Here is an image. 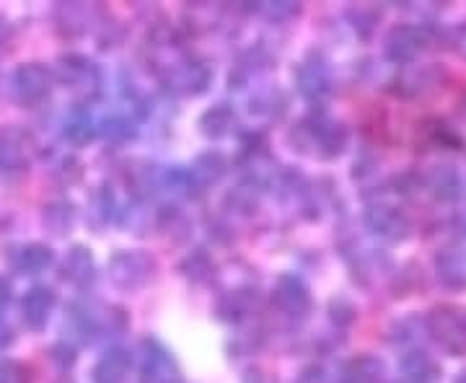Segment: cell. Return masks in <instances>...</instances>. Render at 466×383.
<instances>
[{"mask_svg":"<svg viewBox=\"0 0 466 383\" xmlns=\"http://www.w3.org/2000/svg\"><path fill=\"white\" fill-rule=\"evenodd\" d=\"M257 300H259L257 298V290H251V287L231 290V293H226L223 298L218 300V318H223L228 324H238V321H244V318H249L254 314Z\"/></svg>","mask_w":466,"mask_h":383,"instance_id":"obj_20","label":"cell"},{"mask_svg":"<svg viewBox=\"0 0 466 383\" xmlns=\"http://www.w3.org/2000/svg\"><path fill=\"white\" fill-rule=\"evenodd\" d=\"M425 186L433 195L435 200L441 202H456L464 192L461 176L453 166H433L425 174Z\"/></svg>","mask_w":466,"mask_h":383,"instance_id":"obj_21","label":"cell"},{"mask_svg":"<svg viewBox=\"0 0 466 383\" xmlns=\"http://www.w3.org/2000/svg\"><path fill=\"white\" fill-rule=\"evenodd\" d=\"M228 171V161L218 153V150H208L195 158V164L187 168V189L189 195H200L205 189L216 186Z\"/></svg>","mask_w":466,"mask_h":383,"instance_id":"obj_12","label":"cell"},{"mask_svg":"<svg viewBox=\"0 0 466 383\" xmlns=\"http://www.w3.org/2000/svg\"><path fill=\"white\" fill-rule=\"evenodd\" d=\"M164 81H167L168 91H174V94L200 96L213 81V70L202 60H174L171 66H167Z\"/></svg>","mask_w":466,"mask_h":383,"instance_id":"obj_6","label":"cell"},{"mask_svg":"<svg viewBox=\"0 0 466 383\" xmlns=\"http://www.w3.org/2000/svg\"><path fill=\"white\" fill-rule=\"evenodd\" d=\"M140 378H143V383H179V366H177L174 355L158 339L143 342Z\"/></svg>","mask_w":466,"mask_h":383,"instance_id":"obj_9","label":"cell"},{"mask_svg":"<svg viewBox=\"0 0 466 383\" xmlns=\"http://www.w3.org/2000/svg\"><path fill=\"white\" fill-rule=\"evenodd\" d=\"M0 383H29V368L18 360H0Z\"/></svg>","mask_w":466,"mask_h":383,"instance_id":"obj_29","label":"cell"},{"mask_svg":"<svg viewBox=\"0 0 466 383\" xmlns=\"http://www.w3.org/2000/svg\"><path fill=\"white\" fill-rule=\"evenodd\" d=\"M236 130V112L228 104H216L210 109H205L200 117V133L210 140L228 137Z\"/></svg>","mask_w":466,"mask_h":383,"instance_id":"obj_23","label":"cell"},{"mask_svg":"<svg viewBox=\"0 0 466 383\" xmlns=\"http://www.w3.org/2000/svg\"><path fill=\"white\" fill-rule=\"evenodd\" d=\"M296 86L299 94L309 101H321L332 91V66L324 55H309L296 70Z\"/></svg>","mask_w":466,"mask_h":383,"instance_id":"obj_7","label":"cell"},{"mask_svg":"<svg viewBox=\"0 0 466 383\" xmlns=\"http://www.w3.org/2000/svg\"><path fill=\"white\" fill-rule=\"evenodd\" d=\"M453 45H456L453 50L459 52V55H464V57H466V26H461L459 32L453 34Z\"/></svg>","mask_w":466,"mask_h":383,"instance_id":"obj_34","label":"cell"},{"mask_svg":"<svg viewBox=\"0 0 466 383\" xmlns=\"http://www.w3.org/2000/svg\"><path fill=\"white\" fill-rule=\"evenodd\" d=\"M57 306V296L47 285H34L32 290L21 300V318L26 324V329L32 332H42L50 324L52 314Z\"/></svg>","mask_w":466,"mask_h":383,"instance_id":"obj_13","label":"cell"},{"mask_svg":"<svg viewBox=\"0 0 466 383\" xmlns=\"http://www.w3.org/2000/svg\"><path fill=\"white\" fill-rule=\"evenodd\" d=\"M386 366L376 355H358L350 363H345L339 373V383H383Z\"/></svg>","mask_w":466,"mask_h":383,"instance_id":"obj_22","label":"cell"},{"mask_svg":"<svg viewBox=\"0 0 466 383\" xmlns=\"http://www.w3.org/2000/svg\"><path fill=\"white\" fill-rule=\"evenodd\" d=\"M52 86H55V76L50 67L42 63H24L11 73L8 94L21 106H36L45 99H50Z\"/></svg>","mask_w":466,"mask_h":383,"instance_id":"obj_4","label":"cell"},{"mask_svg":"<svg viewBox=\"0 0 466 383\" xmlns=\"http://www.w3.org/2000/svg\"><path fill=\"white\" fill-rule=\"evenodd\" d=\"M182 272L192 283H205V280L213 277V262L208 259V254L195 251V254H189L182 262Z\"/></svg>","mask_w":466,"mask_h":383,"instance_id":"obj_27","label":"cell"},{"mask_svg":"<svg viewBox=\"0 0 466 383\" xmlns=\"http://www.w3.org/2000/svg\"><path fill=\"white\" fill-rule=\"evenodd\" d=\"M272 298H275V306L290 318H303L311 311V293L296 275H283L275 285Z\"/></svg>","mask_w":466,"mask_h":383,"instance_id":"obj_14","label":"cell"},{"mask_svg":"<svg viewBox=\"0 0 466 383\" xmlns=\"http://www.w3.org/2000/svg\"><path fill=\"white\" fill-rule=\"evenodd\" d=\"M153 272H156L153 257L140 249L115 251L109 257V265H106L109 283L115 285L116 290H125V293H135L143 285H148Z\"/></svg>","mask_w":466,"mask_h":383,"instance_id":"obj_2","label":"cell"},{"mask_svg":"<svg viewBox=\"0 0 466 383\" xmlns=\"http://www.w3.org/2000/svg\"><path fill=\"white\" fill-rule=\"evenodd\" d=\"M8 262H11V269H14V272L26 275V277H34V275L47 272V269L55 265V251H52L47 244H24V247H18V249L11 251Z\"/></svg>","mask_w":466,"mask_h":383,"instance_id":"obj_16","label":"cell"},{"mask_svg":"<svg viewBox=\"0 0 466 383\" xmlns=\"http://www.w3.org/2000/svg\"><path fill=\"white\" fill-rule=\"evenodd\" d=\"M60 277L70 283L73 287H88V285L96 280V262H94V254L86 247H73L67 251L63 267H60Z\"/></svg>","mask_w":466,"mask_h":383,"instance_id":"obj_17","label":"cell"},{"mask_svg":"<svg viewBox=\"0 0 466 383\" xmlns=\"http://www.w3.org/2000/svg\"><path fill=\"white\" fill-rule=\"evenodd\" d=\"M438 280L449 287H466V251L449 249L435 259Z\"/></svg>","mask_w":466,"mask_h":383,"instance_id":"obj_24","label":"cell"},{"mask_svg":"<svg viewBox=\"0 0 466 383\" xmlns=\"http://www.w3.org/2000/svg\"><path fill=\"white\" fill-rule=\"evenodd\" d=\"M262 14H265L269 21H288V18H293L299 14V5H293V3H265L262 5Z\"/></svg>","mask_w":466,"mask_h":383,"instance_id":"obj_30","label":"cell"},{"mask_svg":"<svg viewBox=\"0 0 466 383\" xmlns=\"http://www.w3.org/2000/svg\"><path fill=\"white\" fill-rule=\"evenodd\" d=\"M14 298V290H11V283L5 277H0V314L8 308V303Z\"/></svg>","mask_w":466,"mask_h":383,"instance_id":"obj_33","label":"cell"},{"mask_svg":"<svg viewBox=\"0 0 466 383\" xmlns=\"http://www.w3.org/2000/svg\"><path fill=\"white\" fill-rule=\"evenodd\" d=\"M96 18V8L86 3H60L55 8V26L66 36H84L91 32Z\"/></svg>","mask_w":466,"mask_h":383,"instance_id":"obj_15","label":"cell"},{"mask_svg":"<svg viewBox=\"0 0 466 383\" xmlns=\"http://www.w3.org/2000/svg\"><path fill=\"white\" fill-rule=\"evenodd\" d=\"M366 228L383 241H404L412 231V223L400 207L379 202L366 210Z\"/></svg>","mask_w":466,"mask_h":383,"instance_id":"obj_10","label":"cell"},{"mask_svg":"<svg viewBox=\"0 0 466 383\" xmlns=\"http://www.w3.org/2000/svg\"><path fill=\"white\" fill-rule=\"evenodd\" d=\"M296 383H327V376H324V370H321V368L311 366L300 373L299 378H296Z\"/></svg>","mask_w":466,"mask_h":383,"instance_id":"obj_32","label":"cell"},{"mask_svg":"<svg viewBox=\"0 0 466 383\" xmlns=\"http://www.w3.org/2000/svg\"><path fill=\"white\" fill-rule=\"evenodd\" d=\"M5 36H8V24H5V18L0 16V45L5 42Z\"/></svg>","mask_w":466,"mask_h":383,"instance_id":"obj_36","label":"cell"},{"mask_svg":"<svg viewBox=\"0 0 466 383\" xmlns=\"http://www.w3.org/2000/svg\"><path fill=\"white\" fill-rule=\"evenodd\" d=\"M52 360H55L60 368H70L73 363H76V348H73V345H67V342L55 345V350H52Z\"/></svg>","mask_w":466,"mask_h":383,"instance_id":"obj_31","label":"cell"},{"mask_svg":"<svg viewBox=\"0 0 466 383\" xmlns=\"http://www.w3.org/2000/svg\"><path fill=\"white\" fill-rule=\"evenodd\" d=\"M453 383H466V370H464V373H459V378H456Z\"/></svg>","mask_w":466,"mask_h":383,"instance_id":"obj_37","label":"cell"},{"mask_svg":"<svg viewBox=\"0 0 466 383\" xmlns=\"http://www.w3.org/2000/svg\"><path fill=\"white\" fill-rule=\"evenodd\" d=\"M14 342V332H11V327L8 324H0V350L3 348H8Z\"/></svg>","mask_w":466,"mask_h":383,"instance_id":"obj_35","label":"cell"},{"mask_svg":"<svg viewBox=\"0 0 466 383\" xmlns=\"http://www.w3.org/2000/svg\"><path fill=\"white\" fill-rule=\"evenodd\" d=\"M130 127H133V125H130V119L115 115V117H109L101 122L99 133L104 135L106 140H125V137H130V135H133Z\"/></svg>","mask_w":466,"mask_h":383,"instance_id":"obj_28","label":"cell"},{"mask_svg":"<svg viewBox=\"0 0 466 383\" xmlns=\"http://www.w3.org/2000/svg\"><path fill=\"white\" fill-rule=\"evenodd\" d=\"M401 381L404 383H435L441 378V366L433 355L425 350H412L401 358Z\"/></svg>","mask_w":466,"mask_h":383,"instance_id":"obj_19","label":"cell"},{"mask_svg":"<svg viewBox=\"0 0 466 383\" xmlns=\"http://www.w3.org/2000/svg\"><path fill=\"white\" fill-rule=\"evenodd\" d=\"M34 140L32 135L21 127H5L0 130V171L14 174L21 171L32 161Z\"/></svg>","mask_w":466,"mask_h":383,"instance_id":"obj_11","label":"cell"},{"mask_svg":"<svg viewBox=\"0 0 466 383\" xmlns=\"http://www.w3.org/2000/svg\"><path fill=\"white\" fill-rule=\"evenodd\" d=\"M425 329L443 352L466 355V308L438 306L425 318Z\"/></svg>","mask_w":466,"mask_h":383,"instance_id":"obj_3","label":"cell"},{"mask_svg":"<svg viewBox=\"0 0 466 383\" xmlns=\"http://www.w3.org/2000/svg\"><path fill=\"white\" fill-rule=\"evenodd\" d=\"M45 226H47V231L55 236H66L70 228H73V223H76V207L66 200H57L50 202L47 207H45Z\"/></svg>","mask_w":466,"mask_h":383,"instance_id":"obj_25","label":"cell"},{"mask_svg":"<svg viewBox=\"0 0 466 383\" xmlns=\"http://www.w3.org/2000/svg\"><path fill=\"white\" fill-rule=\"evenodd\" d=\"M290 143L306 156L337 158L348 148V130H345V125L319 115V117L303 119L290 133Z\"/></svg>","mask_w":466,"mask_h":383,"instance_id":"obj_1","label":"cell"},{"mask_svg":"<svg viewBox=\"0 0 466 383\" xmlns=\"http://www.w3.org/2000/svg\"><path fill=\"white\" fill-rule=\"evenodd\" d=\"M57 78L81 101H91L101 91V70L86 55H63L57 60Z\"/></svg>","mask_w":466,"mask_h":383,"instance_id":"obj_5","label":"cell"},{"mask_svg":"<svg viewBox=\"0 0 466 383\" xmlns=\"http://www.w3.org/2000/svg\"><path fill=\"white\" fill-rule=\"evenodd\" d=\"M133 370V355L125 348H109L94 366V383H127Z\"/></svg>","mask_w":466,"mask_h":383,"instance_id":"obj_18","label":"cell"},{"mask_svg":"<svg viewBox=\"0 0 466 383\" xmlns=\"http://www.w3.org/2000/svg\"><path fill=\"white\" fill-rule=\"evenodd\" d=\"M99 133V125L91 119L88 112L84 109H78V112H73L66 122V137L67 140H73V143H78V146H84L88 140H94Z\"/></svg>","mask_w":466,"mask_h":383,"instance_id":"obj_26","label":"cell"},{"mask_svg":"<svg viewBox=\"0 0 466 383\" xmlns=\"http://www.w3.org/2000/svg\"><path fill=\"white\" fill-rule=\"evenodd\" d=\"M428 42H431V32L425 26L400 24V26H394L391 32L386 34L383 50H386V57L394 60V63H410L428 47Z\"/></svg>","mask_w":466,"mask_h":383,"instance_id":"obj_8","label":"cell"}]
</instances>
